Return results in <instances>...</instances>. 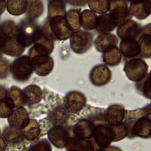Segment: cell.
Returning <instances> with one entry per match:
<instances>
[{
	"label": "cell",
	"mask_w": 151,
	"mask_h": 151,
	"mask_svg": "<svg viewBox=\"0 0 151 151\" xmlns=\"http://www.w3.org/2000/svg\"><path fill=\"white\" fill-rule=\"evenodd\" d=\"M109 3L110 1L107 0L87 1V4L90 10L96 14H100V15L106 14L109 10Z\"/></svg>",
	"instance_id": "obj_36"
},
{
	"label": "cell",
	"mask_w": 151,
	"mask_h": 151,
	"mask_svg": "<svg viewBox=\"0 0 151 151\" xmlns=\"http://www.w3.org/2000/svg\"><path fill=\"white\" fill-rule=\"evenodd\" d=\"M28 1H6V9L8 12L14 16H19L25 13Z\"/></svg>",
	"instance_id": "obj_34"
},
{
	"label": "cell",
	"mask_w": 151,
	"mask_h": 151,
	"mask_svg": "<svg viewBox=\"0 0 151 151\" xmlns=\"http://www.w3.org/2000/svg\"><path fill=\"white\" fill-rule=\"evenodd\" d=\"M146 34L151 37V23L146 24L143 28H142L141 32L140 35Z\"/></svg>",
	"instance_id": "obj_42"
},
{
	"label": "cell",
	"mask_w": 151,
	"mask_h": 151,
	"mask_svg": "<svg viewBox=\"0 0 151 151\" xmlns=\"http://www.w3.org/2000/svg\"><path fill=\"white\" fill-rule=\"evenodd\" d=\"M14 109L12 101L6 97L0 100V118H8Z\"/></svg>",
	"instance_id": "obj_38"
},
{
	"label": "cell",
	"mask_w": 151,
	"mask_h": 151,
	"mask_svg": "<svg viewBox=\"0 0 151 151\" xmlns=\"http://www.w3.org/2000/svg\"><path fill=\"white\" fill-rule=\"evenodd\" d=\"M0 132H1V130H0Z\"/></svg>",
	"instance_id": "obj_48"
},
{
	"label": "cell",
	"mask_w": 151,
	"mask_h": 151,
	"mask_svg": "<svg viewBox=\"0 0 151 151\" xmlns=\"http://www.w3.org/2000/svg\"><path fill=\"white\" fill-rule=\"evenodd\" d=\"M6 1H0V16L6 9Z\"/></svg>",
	"instance_id": "obj_46"
},
{
	"label": "cell",
	"mask_w": 151,
	"mask_h": 151,
	"mask_svg": "<svg viewBox=\"0 0 151 151\" xmlns=\"http://www.w3.org/2000/svg\"><path fill=\"white\" fill-rule=\"evenodd\" d=\"M25 47L21 43L18 37L17 32L10 37L1 50L3 53L10 57H19L25 51Z\"/></svg>",
	"instance_id": "obj_17"
},
{
	"label": "cell",
	"mask_w": 151,
	"mask_h": 151,
	"mask_svg": "<svg viewBox=\"0 0 151 151\" xmlns=\"http://www.w3.org/2000/svg\"><path fill=\"white\" fill-rule=\"evenodd\" d=\"M126 110L120 104H112L107 107L104 111V121L106 123L116 126L121 124L124 120Z\"/></svg>",
	"instance_id": "obj_15"
},
{
	"label": "cell",
	"mask_w": 151,
	"mask_h": 151,
	"mask_svg": "<svg viewBox=\"0 0 151 151\" xmlns=\"http://www.w3.org/2000/svg\"><path fill=\"white\" fill-rule=\"evenodd\" d=\"M119 48L122 55L127 59L134 58L140 55V47L137 40H122Z\"/></svg>",
	"instance_id": "obj_20"
},
{
	"label": "cell",
	"mask_w": 151,
	"mask_h": 151,
	"mask_svg": "<svg viewBox=\"0 0 151 151\" xmlns=\"http://www.w3.org/2000/svg\"><path fill=\"white\" fill-rule=\"evenodd\" d=\"M81 12L80 8H71L66 12L65 18L70 29L73 32H77L80 30V15Z\"/></svg>",
	"instance_id": "obj_31"
},
{
	"label": "cell",
	"mask_w": 151,
	"mask_h": 151,
	"mask_svg": "<svg viewBox=\"0 0 151 151\" xmlns=\"http://www.w3.org/2000/svg\"><path fill=\"white\" fill-rule=\"evenodd\" d=\"M31 61L33 72L41 77H45L51 73L54 61L50 55H36L29 58Z\"/></svg>",
	"instance_id": "obj_11"
},
{
	"label": "cell",
	"mask_w": 151,
	"mask_h": 151,
	"mask_svg": "<svg viewBox=\"0 0 151 151\" xmlns=\"http://www.w3.org/2000/svg\"><path fill=\"white\" fill-rule=\"evenodd\" d=\"M150 107H151V103H150Z\"/></svg>",
	"instance_id": "obj_47"
},
{
	"label": "cell",
	"mask_w": 151,
	"mask_h": 151,
	"mask_svg": "<svg viewBox=\"0 0 151 151\" xmlns=\"http://www.w3.org/2000/svg\"><path fill=\"white\" fill-rule=\"evenodd\" d=\"M66 2L74 6H85L87 4V1H69Z\"/></svg>",
	"instance_id": "obj_44"
},
{
	"label": "cell",
	"mask_w": 151,
	"mask_h": 151,
	"mask_svg": "<svg viewBox=\"0 0 151 151\" xmlns=\"http://www.w3.org/2000/svg\"><path fill=\"white\" fill-rule=\"evenodd\" d=\"M8 146V143L6 142L4 137L0 134V151H6Z\"/></svg>",
	"instance_id": "obj_43"
},
{
	"label": "cell",
	"mask_w": 151,
	"mask_h": 151,
	"mask_svg": "<svg viewBox=\"0 0 151 151\" xmlns=\"http://www.w3.org/2000/svg\"><path fill=\"white\" fill-rule=\"evenodd\" d=\"M10 73L17 81L28 80L33 73L31 61L28 55H22L14 59L10 64Z\"/></svg>",
	"instance_id": "obj_4"
},
{
	"label": "cell",
	"mask_w": 151,
	"mask_h": 151,
	"mask_svg": "<svg viewBox=\"0 0 151 151\" xmlns=\"http://www.w3.org/2000/svg\"><path fill=\"white\" fill-rule=\"evenodd\" d=\"M64 103L71 114H77L86 106L87 98L81 92L73 90L65 94Z\"/></svg>",
	"instance_id": "obj_10"
},
{
	"label": "cell",
	"mask_w": 151,
	"mask_h": 151,
	"mask_svg": "<svg viewBox=\"0 0 151 151\" xmlns=\"http://www.w3.org/2000/svg\"><path fill=\"white\" fill-rule=\"evenodd\" d=\"M137 41L140 47V55L144 58H151V37L146 34L140 35Z\"/></svg>",
	"instance_id": "obj_35"
},
{
	"label": "cell",
	"mask_w": 151,
	"mask_h": 151,
	"mask_svg": "<svg viewBox=\"0 0 151 151\" xmlns=\"http://www.w3.org/2000/svg\"><path fill=\"white\" fill-rule=\"evenodd\" d=\"M131 16L143 20L151 15V0L132 2L129 7Z\"/></svg>",
	"instance_id": "obj_18"
},
{
	"label": "cell",
	"mask_w": 151,
	"mask_h": 151,
	"mask_svg": "<svg viewBox=\"0 0 151 151\" xmlns=\"http://www.w3.org/2000/svg\"><path fill=\"white\" fill-rule=\"evenodd\" d=\"M71 114L65 107L64 103L53 109L48 113L47 120L52 127L59 125L67 126Z\"/></svg>",
	"instance_id": "obj_16"
},
{
	"label": "cell",
	"mask_w": 151,
	"mask_h": 151,
	"mask_svg": "<svg viewBox=\"0 0 151 151\" xmlns=\"http://www.w3.org/2000/svg\"><path fill=\"white\" fill-rule=\"evenodd\" d=\"M24 139L28 141H35L41 133L38 122L34 119H29L21 129Z\"/></svg>",
	"instance_id": "obj_23"
},
{
	"label": "cell",
	"mask_w": 151,
	"mask_h": 151,
	"mask_svg": "<svg viewBox=\"0 0 151 151\" xmlns=\"http://www.w3.org/2000/svg\"><path fill=\"white\" fill-rule=\"evenodd\" d=\"M47 19L56 17H65L66 14V1L51 0L48 2Z\"/></svg>",
	"instance_id": "obj_29"
},
{
	"label": "cell",
	"mask_w": 151,
	"mask_h": 151,
	"mask_svg": "<svg viewBox=\"0 0 151 151\" xmlns=\"http://www.w3.org/2000/svg\"><path fill=\"white\" fill-rule=\"evenodd\" d=\"M136 87L146 98L151 99V71L140 82L136 83Z\"/></svg>",
	"instance_id": "obj_37"
},
{
	"label": "cell",
	"mask_w": 151,
	"mask_h": 151,
	"mask_svg": "<svg viewBox=\"0 0 151 151\" xmlns=\"http://www.w3.org/2000/svg\"><path fill=\"white\" fill-rule=\"evenodd\" d=\"M115 19L117 27L126 20L132 19L127 2L123 0L110 1L109 10Z\"/></svg>",
	"instance_id": "obj_13"
},
{
	"label": "cell",
	"mask_w": 151,
	"mask_h": 151,
	"mask_svg": "<svg viewBox=\"0 0 151 151\" xmlns=\"http://www.w3.org/2000/svg\"><path fill=\"white\" fill-rule=\"evenodd\" d=\"M41 28L52 41L67 40L70 38L74 33L68 26L65 17H56L47 19Z\"/></svg>",
	"instance_id": "obj_3"
},
{
	"label": "cell",
	"mask_w": 151,
	"mask_h": 151,
	"mask_svg": "<svg viewBox=\"0 0 151 151\" xmlns=\"http://www.w3.org/2000/svg\"><path fill=\"white\" fill-rule=\"evenodd\" d=\"M29 119V114L26 109L24 107H19L13 110L8 117V122L10 127L21 130Z\"/></svg>",
	"instance_id": "obj_21"
},
{
	"label": "cell",
	"mask_w": 151,
	"mask_h": 151,
	"mask_svg": "<svg viewBox=\"0 0 151 151\" xmlns=\"http://www.w3.org/2000/svg\"><path fill=\"white\" fill-rule=\"evenodd\" d=\"M54 41L50 39L42 30H41L36 37L32 47L28 51L29 58L36 55H50L54 50Z\"/></svg>",
	"instance_id": "obj_9"
},
{
	"label": "cell",
	"mask_w": 151,
	"mask_h": 151,
	"mask_svg": "<svg viewBox=\"0 0 151 151\" xmlns=\"http://www.w3.org/2000/svg\"><path fill=\"white\" fill-rule=\"evenodd\" d=\"M148 68V65L143 60L136 57L126 60L123 70L130 80L139 83L147 75Z\"/></svg>",
	"instance_id": "obj_5"
},
{
	"label": "cell",
	"mask_w": 151,
	"mask_h": 151,
	"mask_svg": "<svg viewBox=\"0 0 151 151\" xmlns=\"http://www.w3.org/2000/svg\"><path fill=\"white\" fill-rule=\"evenodd\" d=\"M96 151H122V150L118 147L110 145L107 147H97Z\"/></svg>",
	"instance_id": "obj_41"
},
{
	"label": "cell",
	"mask_w": 151,
	"mask_h": 151,
	"mask_svg": "<svg viewBox=\"0 0 151 151\" xmlns=\"http://www.w3.org/2000/svg\"><path fill=\"white\" fill-rule=\"evenodd\" d=\"M117 27V22L110 13L98 16L96 29L100 34L110 33Z\"/></svg>",
	"instance_id": "obj_24"
},
{
	"label": "cell",
	"mask_w": 151,
	"mask_h": 151,
	"mask_svg": "<svg viewBox=\"0 0 151 151\" xmlns=\"http://www.w3.org/2000/svg\"><path fill=\"white\" fill-rule=\"evenodd\" d=\"M142 28L137 22L130 19L125 21L117 27L116 34L122 40H137L140 36Z\"/></svg>",
	"instance_id": "obj_14"
},
{
	"label": "cell",
	"mask_w": 151,
	"mask_h": 151,
	"mask_svg": "<svg viewBox=\"0 0 151 151\" xmlns=\"http://www.w3.org/2000/svg\"><path fill=\"white\" fill-rule=\"evenodd\" d=\"M26 104L29 106L40 103L42 99V91L37 85L31 84L25 87L23 90Z\"/></svg>",
	"instance_id": "obj_27"
},
{
	"label": "cell",
	"mask_w": 151,
	"mask_h": 151,
	"mask_svg": "<svg viewBox=\"0 0 151 151\" xmlns=\"http://www.w3.org/2000/svg\"><path fill=\"white\" fill-rule=\"evenodd\" d=\"M127 137V131L124 123L111 126L106 123L95 127L91 139L97 147H107L113 142L120 141Z\"/></svg>",
	"instance_id": "obj_2"
},
{
	"label": "cell",
	"mask_w": 151,
	"mask_h": 151,
	"mask_svg": "<svg viewBox=\"0 0 151 151\" xmlns=\"http://www.w3.org/2000/svg\"><path fill=\"white\" fill-rule=\"evenodd\" d=\"M6 97L12 101L15 109L23 107L26 104L23 91L17 86H12L7 90Z\"/></svg>",
	"instance_id": "obj_30"
},
{
	"label": "cell",
	"mask_w": 151,
	"mask_h": 151,
	"mask_svg": "<svg viewBox=\"0 0 151 151\" xmlns=\"http://www.w3.org/2000/svg\"><path fill=\"white\" fill-rule=\"evenodd\" d=\"M127 137H138L143 139L151 137V107L147 105L144 107L133 110H126L123 121Z\"/></svg>",
	"instance_id": "obj_1"
},
{
	"label": "cell",
	"mask_w": 151,
	"mask_h": 151,
	"mask_svg": "<svg viewBox=\"0 0 151 151\" xmlns=\"http://www.w3.org/2000/svg\"><path fill=\"white\" fill-rule=\"evenodd\" d=\"M7 90L2 86H0V100L5 99L6 97Z\"/></svg>",
	"instance_id": "obj_45"
},
{
	"label": "cell",
	"mask_w": 151,
	"mask_h": 151,
	"mask_svg": "<svg viewBox=\"0 0 151 151\" xmlns=\"http://www.w3.org/2000/svg\"><path fill=\"white\" fill-rule=\"evenodd\" d=\"M98 16L97 14L90 9L81 11L80 15V24L81 28L85 31H90L96 29Z\"/></svg>",
	"instance_id": "obj_28"
},
{
	"label": "cell",
	"mask_w": 151,
	"mask_h": 151,
	"mask_svg": "<svg viewBox=\"0 0 151 151\" xmlns=\"http://www.w3.org/2000/svg\"><path fill=\"white\" fill-rule=\"evenodd\" d=\"M119 39L117 37L111 33L100 34L95 39L94 45L97 51L103 52L109 47L117 45Z\"/></svg>",
	"instance_id": "obj_22"
},
{
	"label": "cell",
	"mask_w": 151,
	"mask_h": 151,
	"mask_svg": "<svg viewBox=\"0 0 151 151\" xmlns=\"http://www.w3.org/2000/svg\"><path fill=\"white\" fill-rule=\"evenodd\" d=\"M10 73V64L4 57H0V79L6 78Z\"/></svg>",
	"instance_id": "obj_40"
},
{
	"label": "cell",
	"mask_w": 151,
	"mask_h": 151,
	"mask_svg": "<svg viewBox=\"0 0 151 151\" xmlns=\"http://www.w3.org/2000/svg\"><path fill=\"white\" fill-rule=\"evenodd\" d=\"M41 28L34 21L28 19L21 21L17 25L18 37L25 48L33 44Z\"/></svg>",
	"instance_id": "obj_6"
},
{
	"label": "cell",
	"mask_w": 151,
	"mask_h": 151,
	"mask_svg": "<svg viewBox=\"0 0 151 151\" xmlns=\"http://www.w3.org/2000/svg\"><path fill=\"white\" fill-rule=\"evenodd\" d=\"M93 43V34L85 30H79L73 33L70 38V46L71 50L78 54L87 52Z\"/></svg>",
	"instance_id": "obj_8"
},
{
	"label": "cell",
	"mask_w": 151,
	"mask_h": 151,
	"mask_svg": "<svg viewBox=\"0 0 151 151\" xmlns=\"http://www.w3.org/2000/svg\"><path fill=\"white\" fill-rule=\"evenodd\" d=\"M122 60V54L117 45L108 48L102 53V60L106 65L117 66L120 64Z\"/></svg>",
	"instance_id": "obj_25"
},
{
	"label": "cell",
	"mask_w": 151,
	"mask_h": 151,
	"mask_svg": "<svg viewBox=\"0 0 151 151\" xmlns=\"http://www.w3.org/2000/svg\"><path fill=\"white\" fill-rule=\"evenodd\" d=\"M65 148L67 151H96L97 146L91 139H82L74 137L73 136Z\"/></svg>",
	"instance_id": "obj_19"
},
{
	"label": "cell",
	"mask_w": 151,
	"mask_h": 151,
	"mask_svg": "<svg viewBox=\"0 0 151 151\" xmlns=\"http://www.w3.org/2000/svg\"><path fill=\"white\" fill-rule=\"evenodd\" d=\"M17 32V25L11 19L0 23V53L7 40Z\"/></svg>",
	"instance_id": "obj_26"
},
{
	"label": "cell",
	"mask_w": 151,
	"mask_h": 151,
	"mask_svg": "<svg viewBox=\"0 0 151 151\" xmlns=\"http://www.w3.org/2000/svg\"><path fill=\"white\" fill-rule=\"evenodd\" d=\"M49 142L58 149L65 147L71 137L73 136L72 127L68 126H54L47 132Z\"/></svg>",
	"instance_id": "obj_7"
},
{
	"label": "cell",
	"mask_w": 151,
	"mask_h": 151,
	"mask_svg": "<svg viewBox=\"0 0 151 151\" xmlns=\"http://www.w3.org/2000/svg\"><path fill=\"white\" fill-rule=\"evenodd\" d=\"M44 11V4L40 0H29L28 1L27 10L25 14L27 19L34 21L38 18Z\"/></svg>",
	"instance_id": "obj_33"
},
{
	"label": "cell",
	"mask_w": 151,
	"mask_h": 151,
	"mask_svg": "<svg viewBox=\"0 0 151 151\" xmlns=\"http://www.w3.org/2000/svg\"><path fill=\"white\" fill-rule=\"evenodd\" d=\"M27 151H52V147L47 139H41L33 142Z\"/></svg>",
	"instance_id": "obj_39"
},
{
	"label": "cell",
	"mask_w": 151,
	"mask_h": 151,
	"mask_svg": "<svg viewBox=\"0 0 151 151\" xmlns=\"http://www.w3.org/2000/svg\"><path fill=\"white\" fill-rule=\"evenodd\" d=\"M2 136L9 145H19L24 140L21 130L12 128L9 126L4 127Z\"/></svg>",
	"instance_id": "obj_32"
},
{
	"label": "cell",
	"mask_w": 151,
	"mask_h": 151,
	"mask_svg": "<svg viewBox=\"0 0 151 151\" xmlns=\"http://www.w3.org/2000/svg\"><path fill=\"white\" fill-rule=\"evenodd\" d=\"M111 71L107 65L98 64L91 70L89 78L92 84L101 87L108 84L111 79Z\"/></svg>",
	"instance_id": "obj_12"
}]
</instances>
